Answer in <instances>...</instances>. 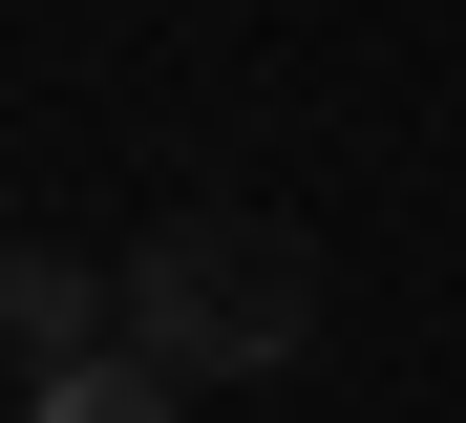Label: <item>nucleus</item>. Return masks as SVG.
<instances>
[{
    "label": "nucleus",
    "mask_w": 466,
    "mask_h": 423,
    "mask_svg": "<svg viewBox=\"0 0 466 423\" xmlns=\"http://www.w3.org/2000/svg\"><path fill=\"white\" fill-rule=\"evenodd\" d=\"M127 338L170 381H276L319 338V254L276 212H170V233H127Z\"/></svg>",
    "instance_id": "nucleus-1"
},
{
    "label": "nucleus",
    "mask_w": 466,
    "mask_h": 423,
    "mask_svg": "<svg viewBox=\"0 0 466 423\" xmlns=\"http://www.w3.org/2000/svg\"><path fill=\"white\" fill-rule=\"evenodd\" d=\"M127 338V276H86V254H0V381H64V360H106Z\"/></svg>",
    "instance_id": "nucleus-2"
},
{
    "label": "nucleus",
    "mask_w": 466,
    "mask_h": 423,
    "mask_svg": "<svg viewBox=\"0 0 466 423\" xmlns=\"http://www.w3.org/2000/svg\"><path fill=\"white\" fill-rule=\"evenodd\" d=\"M22 423H191V381L148 360V338H106V360H64V381H22Z\"/></svg>",
    "instance_id": "nucleus-3"
}]
</instances>
